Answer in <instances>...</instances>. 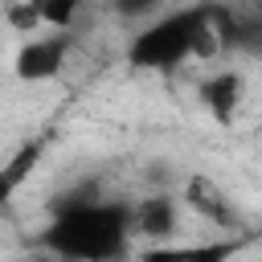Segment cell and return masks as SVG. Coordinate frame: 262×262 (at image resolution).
Instances as JSON below:
<instances>
[{
	"label": "cell",
	"mask_w": 262,
	"mask_h": 262,
	"mask_svg": "<svg viewBox=\"0 0 262 262\" xmlns=\"http://www.w3.org/2000/svg\"><path fill=\"white\" fill-rule=\"evenodd\" d=\"M131 237V205L102 196H70L57 205L49 229L41 233L45 250L66 262H115Z\"/></svg>",
	"instance_id": "obj_1"
},
{
	"label": "cell",
	"mask_w": 262,
	"mask_h": 262,
	"mask_svg": "<svg viewBox=\"0 0 262 262\" xmlns=\"http://www.w3.org/2000/svg\"><path fill=\"white\" fill-rule=\"evenodd\" d=\"M221 41L213 33L209 8H184V12H168L164 20H156L143 33H135L131 45H127V57L139 70H176L192 53L205 57Z\"/></svg>",
	"instance_id": "obj_2"
},
{
	"label": "cell",
	"mask_w": 262,
	"mask_h": 262,
	"mask_svg": "<svg viewBox=\"0 0 262 262\" xmlns=\"http://www.w3.org/2000/svg\"><path fill=\"white\" fill-rule=\"evenodd\" d=\"M66 53H70V33H49V37H33L20 45L12 70L20 82H45L53 78L61 66H66Z\"/></svg>",
	"instance_id": "obj_3"
},
{
	"label": "cell",
	"mask_w": 262,
	"mask_h": 262,
	"mask_svg": "<svg viewBox=\"0 0 262 262\" xmlns=\"http://www.w3.org/2000/svg\"><path fill=\"white\" fill-rule=\"evenodd\" d=\"M131 225L135 233L151 237V242H164L168 233H176V201L168 192H156V196H143L135 209H131Z\"/></svg>",
	"instance_id": "obj_4"
},
{
	"label": "cell",
	"mask_w": 262,
	"mask_h": 262,
	"mask_svg": "<svg viewBox=\"0 0 262 262\" xmlns=\"http://www.w3.org/2000/svg\"><path fill=\"white\" fill-rule=\"evenodd\" d=\"M201 102L209 106V115H213L217 123H229L233 111H237V102H242V74H233V70L209 74V78L201 82Z\"/></svg>",
	"instance_id": "obj_5"
},
{
	"label": "cell",
	"mask_w": 262,
	"mask_h": 262,
	"mask_svg": "<svg viewBox=\"0 0 262 262\" xmlns=\"http://www.w3.org/2000/svg\"><path fill=\"white\" fill-rule=\"evenodd\" d=\"M184 201H188L205 221H213V225H237V213H233L229 196H225L209 176H192V180L184 184Z\"/></svg>",
	"instance_id": "obj_6"
},
{
	"label": "cell",
	"mask_w": 262,
	"mask_h": 262,
	"mask_svg": "<svg viewBox=\"0 0 262 262\" xmlns=\"http://www.w3.org/2000/svg\"><path fill=\"white\" fill-rule=\"evenodd\" d=\"M237 254V242H201V246H151L139 254V262H229Z\"/></svg>",
	"instance_id": "obj_7"
},
{
	"label": "cell",
	"mask_w": 262,
	"mask_h": 262,
	"mask_svg": "<svg viewBox=\"0 0 262 262\" xmlns=\"http://www.w3.org/2000/svg\"><path fill=\"white\" fill-rule=\"evenodd\" d=\"M37 160H41V143H25L8 164H0V205L25 184V176L37 168Z\"/></svg>",
	"instance_id": "obj_8"
},
{
	"label": "cell",
	"mask_w": 262,
	"mask_h": 262,
	"mask_svg": "<svg viewBox=\"0 0 262 262\" xmlns=\"http://www.w3.org/2000/svg\"><path fill=\"white\" fill-rule=\"evenodd\" d=\"M74 16H78L74 0H49V4H41V25H49L53 33H70Z\"/></svg>",
	"instance_id": "obj_9"
},
{
	"label": "cell",
	"mask_w": 262,
	"mask_h": 262,
	"mask_svg": "<svg viewBox=\"0 0 262 262\" xmlns=\"http://www.w3.org/2000/svg\"><path fill=\"white\" fill-rule=\"evenodd\" d=\"M8 20L20 29V33H33L41 25V4H20V8H8Z\"/></svg>",
	"instance_id": "obj_10"
},
{
	"label": "cell",
	"mask_w": 262,
	"mask_h": 262,
	"mask_svg": "<svg viewBox=\"0 0 262 262\" xmlns=\"http://www.w3.org/2000/svg\"><path fill=\"white\" fill-rule=\"evenodd\" d=\"M237 49L262 53V16H254V20H242V37H237Z\"/></svg>",
	"instance_id": "obj_11"
},
{
	"label": "cell",
	"mask_w": 262,
	"mask_h": 262,
	"mask_svg": "<svg viewBox=\"0 0 262 262\" xmlns=\"http://www.w3.org/2000/svg\"><path fill=\"white\" fill-rule=\"evenodd\" d=\"M20 262H45V258H20Z\"/></svg>",
	"instance_id": "obj_12"
}]
</instances>
